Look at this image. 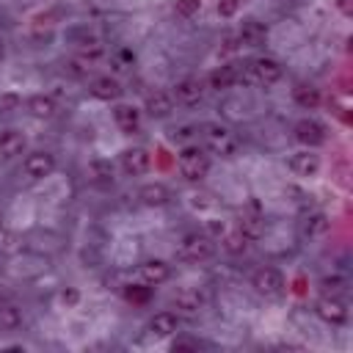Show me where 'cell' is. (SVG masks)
I'll return each instance as SVG.
<instances>
[{"mask_svg":"<svg viewBox=\"0 0 353 353\" xmlns=\"http://www.w3.org/2000/svg\"><path fill=\"white\" fill-rule=\"evenodd\" d=\"M199 347H201V345H199L196 339H188V336L171 342V350H174V353H176V350H199Z\"/></svg>","mask_w":353,"mask_h":353,"instance_id":"obj_37","label":"cell"},{"mask_svg":"<svg viewBox=\"0 0 353 353\" xmlns=\"http://www.w3.org/2000/svg\"><path fill=\"white\" fill-rule=\"evenodd\" d=\"M237 232L248 240V243H256L262 234H265V221L259 215H240L237 221Z\"/></svg>","mask_w":353,"mask_h":353,"instance_id":"obj_27","label":"cell"},{"mask_svg":"<svg viewBox=\"0 0 353 353\" xmlns=\"http://www.w3.org/2000/svg\"><path fill=\"white\" fill-rule=\"evenodd\" d=\"M77 55L94 63L97 58H102V55H105V47H102V41H99V39L85 36V39H80V41H77Z\"/></svg>","mask_w":353,"mask_h":353,"instance_id":"obj_29","label":"cell"},{"mask_svg":"<svg viewBox=\"0 0 353 353\" xmlns=\"http://www.w3.org/2000/svg\"><path fill=\"white\" fill-rule=\"evenodd\" d=\"M251 287L265 298H279L284 292V276L279 268H256L251 273Z\"/></svg>","mask_w":353,"mask_h":353,"instance_id":"obj_7","label":"cell"},{"mask_svg":"<svg viewBox=\"0 0 353 353\" xmlns=\"http://www.w3.org/2000/svg\"><path fill=\"white\" fill-rule=\"evenodd\" d=\"M328 229H331V221H328V215L320 212V210L301 218V234H303L306 240H320V237L328 234Z\"/></svg>","mask_w":353,"mask_h":353,"instance_id":"obj_19","label":"cell"},{"mask_svg":"<svg viewBox=\"0 0 353 353\" xmlns=\"http://www.w3.org/2000/svg\"><path fill=\"white\" fill-rule=\"evenodd\" d=\"M22 323H25V312L19 303H14V301L0 303V328L3 331H17V328H22Z\"/></svg>","mask_w":353,"mask_h":353,"instance_id":"obj_26","label":"cell"},{"mask_svg":"<svg viewBox=\"0 0 353 353\" xmlns=\"http://www.w3.org/2000/svg\"><path fill=\"white\" fill-rule=\"evenodd\" d=\"M201 138H204L207 149L212 154H221V157H234L237 149H240V138L234 135V130L226 127V124H221V121L201 124Z\"/></svg>","mask_w":353,"mask_h":353,"instance_id":"obj_1","label":"cell"},{"mask_svg":"<svg viewBox=\"0 0 353 353\" xmlns=\"http://www.w3.org/2000/svg\"><path fill=\"white\" fill-rule=\"evenodd\" d=\"M124 298L130 301V303H149V298H152V287L149 284H130L127 290H124Z\"/></svg>","mask_w":353,"mask_h":353,"instance_id":"obj_30","label":"cell"},{"mask_svg":"<svg viewBox=\"0 0 353 353\" xmlns=\"http://www.w3.org/2000/svg\"><path fill=\"white\" fill-rule=\"evenodd\" d=\"M199 8H201V0H176L174 3V14L176 17H193V14H199Z\"/></svg>","mask_w":353,"mask_h":353,"instance_id":"obj_33","label":"cell"},{"mask_svg":"<svg viewBox=\"0 0 353 353\" xmlns=\"http://www.w3.org/2000/svg\"><path fill=\"white\" fill-rule=\"evenodd\" d=\"M25 146H28V141H25V135H22L17 127L0 130V157H3V160L19 157V154L25 152Z\"/></svg>","mask_w":353,"mask_h":353,"instance_id":"obj_17","label":"cell"},{"mask_svg":"<svg viewBox=\"0 0 353 353\" xmlns=\"http://www.w3.org/2000/svg\"><path fill=\"white\" fill-rule=\"evenodd\" d=\"M221 248H223L226 254H232V256H240V254L248 251V240H245L237 229H232V232H223V234H221Z\"/></svg>","mask_w":353,"mask_h":353,"instance_id":"obj_28","label":"cell"},{"mask_svg":"<svg viewBox=\"0 0 353 353\" xmlns=\"http://www.w3.org/2000/svg\"><path fill=\"white\" fill-rule=\"evenodd\" d=\"M174 105H176V102H174V94H171V91L154 88V91H149L146 99H143V113L152 116V119H165V116L174 113Z\"/></svg>","mask_w":353,"mask_h":353,"instance_id":"obj_12","label":"cell"},{"mask_svg":"<svg viewBox=\"0 0 353 353\" xmlns=\"http://www.w3.org/2000/svg\"><path fill=\"white\" fill-rule=\"evenodd\" d=\"M234 36H237L240 47H262V44L268 41V36H270V28H268L262 19L248 17V19H243V25L237 28Z\"/></svg>","mask_w":353,"mask_h":353,"instance_id":"obj_9","label":"cell"},{"mask_svg":"<svg viewBox=\"0 0 353 353\" xmlns=\"http://www.w3.org/2000/svg\"><path fill=\"white\" fill-rule=\"evenodd\" d=\"M320 290L325 292V295H342L345 290H347V279L345 276H325L323 281H320Z\"/></svg>","mask_w":353,"mask_h":353,"instance_id":"obj_31","label":"cell"},{"mask_svg":"<svg viewBox=\"0 0 353 353\" xmlns=\"http://www.w3.org/2000/svg\"><path fill=\"white\" fill-rule=\"evenodd\" d=\"M176 331H179V314H176V312L163 309V312H154V314L149 317V334H152V336L165 339V336H174Z\"/></svg>","mask_w":353,"mask_h":353,"instance_id":"obj_16","label":"cell"},{"mask_svg":"<svg viewBox=\"0 0 353 353\" xmlns=\"http://www.w3.org/2000/svg\"><path fill=\"white\" fill-rule=\"evenodd\" d=\"M58 301H61L66 309H74V306L80 303V292H77L74 287H63V290H61V295H58Z\"/></svg>","mask_w":353,"mask_h":353,"instance_id":"obj_35","label":"cell"},{"mask_svg":"<svg viewBox=\"0 0 353 353\" xmlns=\"http://www.w3.org/2000/svg\"><path fill=\"white\" fill-rule=\"evenodd\" d=\"M237 47H240L237 36H223V39H221V50H223V52H234Z\"/></svg>","mask_w":353,"mask_h":353,"instance_id":"obj_38","label":"cell"},{"mask_svg":"<svg viewBox=\"0 0 353 353\" xmlns=\"http://www.w3.org/2000/svg\"><path fill=\"white\" fill-rule=\"evenodd\" d=\"M152 168V154L143 146H130L121 152V171L127 176H143Z\"/></svg>","mask_w":353,"mask_h":353,"instance_id":"obj_11","label":"cell"},{"mask_svg":"<svg viewBox=\"0 0 353 353\" xmlns=\"http://www.w3.org/2000/svg\"><path fill=\"white\" fill-rule=\"evenodd\" d=\"M66 72L72 74V77H77V80H83V77H88L91 74V61H85V58H69L66 61Z\"/></svg>","mask_w":353,"mask_h":353,"instance_id":"obj_32","label":"cell"},{"mask_svg":"<svg viewBox=\"0 0 353 353\" xmlns=\"http://www.w3.org/2000/svg\"><path fill=\"white\" fill-rule=\"evenodd\" d=\"M240 6H243V0H218L215 11H218L223 19H229V17H234V14L240 11Z\"/></svg>","mask_w":353,"mask_h":353,"instance_id":"obj_34","label":"cell"},{"mask_svg":"<svg viewBox=\"0 0 353 353\" xmlns=\"http://www.w3.org/2000/svg\"><path fill=\"white\" fill-rule=\"evenodd\" d=\"M55 154L47 152V149H36V152H28L25 160H22V174L30 179V182H41L47 176H52L55 171Z\"/></svg>","mask_w":353,"mask_h":353,"instance_id":"obj_4","label":"cell"},{"mask_svg":"<svg viewBox=\"0 0 353 353\" xmlns=\"http://www.w3.org/2000/svg\"><path fill=\"white\" fill-rule=\"evenodd\" d=\"M207 229H210L207 234H212V237H221V234L226 232V223H223V221H221V223H218V221H212V223H207Z\"/></svg>","mask_w":353,"mask_h":353,"instance_id":"obj_39","label":"cell"},{"mask_svg":"<svg viewBox=\"0 0 353 353\" xmlns=\"http://www.w3.org/2000/svg\"><path fill=\"white\" fill-rule=\"evenodd\" d=\"M138 201L143 207H163L171 201V190L163 182H143L138 188Z\"/></svg>","mask_w":353,"mask_h":353,"instance_id":"obj_18","label":"cell"},{"mask_svg":"<svg viewBox=\"0 0 353 353\" xmlns=\"http://www.w3.org/2000/svg\"><path fill=\"white\" fill-rule=\"evenodd\" d=\"M207 85L212 91H229V88H234L237 85V63H221V66H215L210 72V77H207Z\"/></svg>","mask_w":353,"mask_h":353,"instance_id":"obj_21","label":"cell"},{"mask_svg":"<svg viewBox=\"0 0 353 353\" xmlns=\"http://www.w3.org/2000/svg\"><path fill=\"white\" fill-rule=\"evenodd\" d=\"M314 314L328 325H345L350 309H347V301L342 295H325L323 292V298H317V303H314Z\"/></svg>","mask_w":353,"mask_h":353,"instance_id":"obj_5","label":"cell"},{"mask_svg":"<svg viewBox=\"0 0 353 353\" xmlns=\"http://www.w3.org/2000/svg\"><path fill=\"white\" fill-rule=\"evenodd\" d=\"M190 135H193L190 127H179V130H174V138H179V141H182V138H190Z\"/></svg>","mask_w":353,"mask_h":353,"instance_id":"obj_41","label":"cell"},{"mask_svg":"<svg viewBox=\"0 0 353 353\" xmlns=\"http://www.w3.org/2000/svg\"><path fill=\"white\" fill-rule=\"evenodd\" d=\"M287 165L295 176L309 179V176H317V171H320V154H314V149H301V152L290 154Z\"/></svg>","mask_w":353,"mask_h":353,"instance_id":"obj_13","label":"cell"},{"mask_svg":"<svg viewBox=\"0 0 353 353\" xmlns=\"http://www.w3.org/2000/svg\"><path fill=\"white\" fill-rule=\"evenodd\" d=\"M292 135H295V141H298L301 146H306V149H317V146L325 143L328 130H325L323 121H317V119H312V116H303V119L295 121Z\"/></svg>","mask_w":353,"mask_h":353,"instance_id":"obj_6","label":"cell"},{"mask_svg":"<svg viewBox=\"0 0 353 353\" xmlns=\"http://www.w3.org/2000/svg\"><path fill=\"white\" fill-rule=\"evenodd\" d=\"M141 108H135V105H130V102H119L116 108H113V121H116V127L121 130V132H127V135H132V132H138L141 130Z\"/></svg>","mask_w":353,"mask_h":353,"instance_id":"obj_15","label":"cell"},{"mask_svg":"<svg viewBox=\"0 0 353 353\" xmlns=\"http://www.w3.org/2000/svg\"><path fill=\"white\" fill-rule=\"evenodd\" d=\"M176 165H179V174L188 179V182H201L210 171V154L196 146V143H188L182 146L179 157H176Z\"/></svg>","mask_w":353,"mask_h":353,"instance_id":"obj_3","label":"cell"},{"mask_svg":"<svg viewBox=\"0 0 353 353\" xmlns=\"http://www.w3.org/2000/svg\"><path fill=\"white\" fill-rule=\"evenodd\" d=\"M85 179L94 188H110L113 185V165L108 160H91L85 165Z\"/></svg>","mask_w":353,"mask_h":353,"instance_id":"obj_23","label":"cell"},{"mask_svg":"<svg viewBox=\"0 0 353 353\" xmlns=\"http://www.w3.org/2000/svg\"><path fill=\"white\" fill-rule=\"evenodd\" d=\"M174 309H176V314L196 317V314L204 309V298H201L196 290L182 287V290H176V295H174Z\"/></svg>","mask_w":353,"mask_h":353,"instance_id":"obj_20","label":"cell"},{"mask_svg":"<svg viewBox=\"0 0 353 353\" xmlns=\"http://www.w3.org/2000/svg\"><path fill=\"white\" fill-rule=\"evenodd\" d=\"M171 94H174V102H179V105H199L207 94V83L201 77H182V80H176Z\"/></svg>","mask_w":353,"mask_h":353,"instance_id":"obj_8","label":"cell"},{"mask_svg":"<svg viewBox=\"0 0 353 353\" xmlns=\"http://www.w3.org/2000/svg\"><path fill=\"white\" fill-rule=\"evenodd\" d=\"M3 58H6V41L0 39V61H3Z\"/></svg>","mask_w":353,"mask_h":353,"instance_id":"obj_42","label":"cell"},{"mask_svg":"<svg viewBox=\"0 0 353 353\" xmlns=\"http://www.w3.org/2000/svg\"><path fill=\"white\" fill-rule=\"evenodd\" d=\"M25 108H28V113L33 119H52L58 113V105H55V99L50 94H33V97H28Z\"/></svg>","mask_w":353,"mask_h":353,"instance_id":"obj_24","label":"cell"},{"mask_svg":"<svg viewBox=\"0 0 353 353\" xmlns=\"http://www.w3.org/2000/svg\"><path fill=\"white\" fill-rule=\"evenodd\" d=\"M334 6L339 8V14H345V17H350L353 14V0H334Z\"/></svg>","mask_w":353,"mask_h":353,"instance_id":"obj_40","label":"cell"},{"mask_svg":"<svg viewBox=\"0 0 353 353\" xmlns=\"http://www.w3.org/2000/svg\"><path fill=\"white\" fill-rule=\"evenodd\" d=\"M218 251V243L212 234L207 232H188L182 240H179V256L185 262H193V265H201V262H210Z\"/></svg>","mask_w":353,"mask_h":353,"instance_id":"obj_2","label":"cell"},{"mask_svg":"<svg viewBox=\"0 0 353 353\" xmlns=\"http://www.w3.org/2000/svg\"><path fill=\"white\" fill-rule=\"evenodd\" d=\"M138 279L149 287H160L171 279V268L163 262V259H143L138 265Z\"/></svg>","mask_w":353,"mask_h":353,"instance_id":"obj_14","label":"cell"},{"mask_svg":"<svg viewBox=\"0 0 353 353\" xmlns=\"http://www.w3.org/2000/svg\"><path fill=\"white\" fill-rule=\"evenodd\" d=\"M19 240H17V234H11V232H0V251H6V254H14L19 245H17Z\"/></svg>","mask_w":353,"mask_h":353,"instance_id":"obj_36","label":"cell"},{"mask_svg":"<svg viewBox=\"0 0 353 353\" xmlns=\"http://www.w3.org/2000/svg\"><path fill=\"white\" fill-rule=\"evenodd\" d=\"M121 91H124L121 83H119L116 77H110V74H99V77L91 80V94H94L97 99H102V102H113V99H119Z\"/></svg>","mask_w":353,"mask_h":353,"instance_id":"obj_22","label":"cell"},{"mask_svg":"<svg viewBox=\"0 0 353 353\" xmlns=\"http://www.w3.org/2000/svg\"><path fill=\"white\" fill-rule=\"evenodd\" d=\"M292 99H295V105L303 108V110H317L323 97H320V88H314L312 83H298V85L292 88Z\"/></svg>","mask_w":353,"mask_h":353,"instance_id":"obj_25","label":"cell"},{"mask_svg":"<svg viewBox=\"0 0 353 353\" xmlns=\"http://www.w3.org/2000/svg\"><path fill=\"white\" fill-rule=\"evenodd\" d=\"M248 66H251V74H254L256 85H276L281 80V74H284L281 63L276 58H268V55L265 58H254Z\"/></svg>","mask_w":353,"mask_h":353,"instance_id":"obj_10","label":"cell"}]
</instances>
